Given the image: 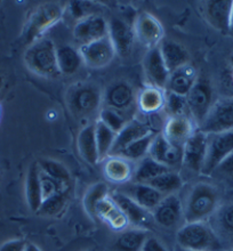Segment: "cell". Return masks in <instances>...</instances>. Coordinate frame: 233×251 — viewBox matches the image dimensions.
<instances>
[{"label":"cell","mask_w":233,"mask_h":251,"mask_svg":"<svg viewBox=\"0 0 233 251\" xmlns=\"http://www.w3.org/2000/svg\"><path fill=\"white\" fill-rule=\"evenodd\" d=\"M135 38L148 48L159 47L163 40V26L150 13H141L133 25Z\"/></svg>","instance_id":"4fadbf2b"},{"label":"cell","mask_w":233,"mask_h":251,"mask_svg":"<svg viewBox=\"0 0 233 251\" xmlns=\"http://www.w3.org/2000/svg\"><path fill=\"white\" fill-rule=\"evenodd\" d=\"M67 191L52 195V197L45 199L43 201L37 214L43 216H50V217L61 214L64 210L65 205H67Z\"/></svg>","instance_id":"f35d334b"},{"label":"cell","mask_w":233,"mask_h":251,"mask_svg":"<svg viewBox=\"0 0 233 251\" xmlns=\"http://www.w3.org/2000/svg\"><path fill=\"white\" fill-rule=\"evenodd\" d=\"M198 79L197 73L191 65H185L176 71L170 73L166 92H170L177 95L187 96Z\"/></svg>","instance_id":"cb8c5ba5"},{"label":"cell","mask_w":233,"mask_h":251,"mask_svg":"<svg viewBox=\"0 0 233 251\" xmlns=\"http://www.w3.org/2000/svg\"><path fill=\"white\" fill-rule=\"evenodd\" d=\"M150 132H154V130H152V128L148 123H144V121L138 119L129 120L127 125L117 134L110 156L119 155L120 152L126 149L128 145L136 142L137 139L144 137Z\"/></svg>","instance_id":"ffe728a7"},{"label":"cell","mask_w":233,"mask_h":251,"mask_svg":"<svg viewBox=\"0 0 233 251\" xmlns=\"http://www.w3.org/2000/svg\"><path fill=\"white\" fill-rule=\"evenodd\" d=\"M78 151L81 158L89 165H96L100 161L95 137V124H89L80 130L77 139Z\"/></svg>","instance_id":"83f0119b"},{"label":"cell","mask_w":233,"mask_h":251,"mask_svg":"<svg viewBox=\"0 0 233 251\" xmlns=\"http://www.w3.org/2000/svg\"><path fill=\"white\" fill-rule=\"evenodd\" d=\"M137 100L134 87L125 80H117L110 83L103 94V103L105 107L117 110L127 116Z\"/></svg>","instance_id":"9c48e42d"},{"label":"cell","mask_w":233,"mask_h":251,"mask_svg":"<svg viewBox=\"0 0 233 251\" xmlns=\"http://www.w3.org/2000/svg\"><path fill=\"white\" fill-rule=\"evenodd\" d=\"M117 134L111 130L109 127L97 120L95 123V137L97 144V151H99L100 160L107 159L110 156L111 150L113 148L114 141H116Z\"/></svg>","instance_id":"e575fe53"},{"label":"cell","mask_w":233,"mask_h":251,"mask_svg":"<svg viewBox=\"0 0 233 251\" xmlns=\"http://www.w3.org/2000/svg\"><path fill=\"white\" fill-rule=\"evenodd\" d=\"M2 85H3V76L1 75V72H0V89L2 88Z\"/></svg>","instance_id":"f907efd6"},{"label":"cell","mask_w":233,"mask_h":251,"mask_svg":"<svg viewBox=\"0 0 233 251\" xmlns=\"http://www.w3.org/2000/svg\"><path fill=\"white\" fill-rule=\"evenodd\" d=\"M230 32L233 34V7H232V13H231V21H230Z\"/></svg>","instance_id":"c3c4849f"},{"label":"cell","mask_w":233,"mask_h":251,"mask_svg":"<svg viewBox=\"0 0 233 251\" xmlns=\"http://www.w3.org/2000/svg\"><path fill=\"white\" fill-rule=\"evenodd\" d=\"M109 37L112 40L117 54L123 57L129 56L136 39L133 26L123 20L113 17L109 22Z\"/></svg>","instance_id":"e0dca14e"},{"label":"cell","mask_w":233,"mask_h":251,"mask_svg":"<svg viewBox=\"0 0 233 251\" xmlns=\"http://www.w3.org/2000/svg\"><path fill=\"white\" fill-rule=\"evenodd\" d=\"M104 165V175L110 182L116 184H126L130 178H133L134 169L130 161L120 156H109L105 159Z\"/></svg>","instance_id":"4316f807"},{"label":"cell","mask_w":233,"mask_h":251,"mask_svg":"<svg viewBox=\"0 0 233 251\" xmlns=\"http://www.w3.org/2000/svg\"><path fill=\"white\" fill-rule=\"evenodd\" d=\"M26 198L30 210L38 212L44 199L40 184V168L37 162H33L27 170L26 179Z\"/></svg>","instance_id":"d4e9b609"},{"label":"cell","mask_w":233,"mask_h":251,"mask_svg":"<svg viewBox=\"0 0 233 251\" xmlns=\"http://www.w3.org/2000/svg\"><path fill=\"white\" fill-rule=\"evenodd\" d=\"M218 225L227 234L233 235V204L221 209L218 212Z\"/></svg>","instance_id":"b9f144b4"},{"label":"cell","mask_w":233,"mask_h":251,"mask_svg":"<svg viewBox=\"0 0 233 251\" xmlns=\"http://www.w3.org/2000/svg\"><path fill=\"white\" fill-rule=\"evenodd\" d=\"M217 169L224 174L233 175V151L223 160Z\"/></svg>","instance_id":"bcb514c9"},{"label":"cell","mask_w":233,"mask_h":251,"mask_svg":"<svg viewBox=\"0 0 233 251\" xmlns=\"http://www.w3.org/2000/svg\"><path fill=\"white\" fill-rule=\"evenodd\" d=\"M129 120L131 119H128V117L125 116L124 113L117 110L110 109V107L104 106L99 112V121L105 125L106 127H109L116 134H118Z\"/></svg>","instance_id":"74e56055"},{"label":"cell","mask_w":233,"mask_h":251,"mask_svg":"<svg viewBox=\"0 0 233 251\" xmlns=\"http://www.w3.org/2000/svg\"><path fill=\"white\" fill-rule=\"evenodd\" d=\"M155 223L163 227H173L183 216V205L176 194L163 197L160 203L152 211Z\"/></svg>","instance_id":"d6986e66"},{"label":"cell","mask_w":233,"mask_h":251,"mask_svg":"<svg viewBox=\"0 0 233 251\" xmlns=\"http://www.w3.org/2000/svg\"><path fill=\"white\" fill-rule=\"evenodd\" d=\"M56 57L61 75H74L82 64V58L79 50L71 45H61L56 47Z\"/></svg>","instance_id":"f546056e"},{"label":"cell","mask_w":233,"mask_h":251,"mask_svg":"<svg viewBox=\"0 0 233 251\" xmlns=\"http://www.w3.org/2000/svg\"><path fill=\"white\" fill-rule=\"evenodd\" d=\"M92 9V3L87 1H72L70 3V10L71 14L77 19V22L79 20L87 17L89 15H93L89 10Z\"/></svg>","instance_id":"7bdbcfd3"},{"label":"cell","mask_w":233,"mask_h":251,"mask_svg":"<svg viewBox=\"0 0 233 251\" xmlns=\"http://www.w3.org/2000/svg\"><path fill=\"white\" fill-rule=\"evenodd\" d=\"M85 251H95V250H85Z\"/></svg>","instance_id":"816d5d0a"},{"label":"cell","mask_w":233,"mask_h":251,"mask_svg":"<svg viewBox=\"0 0 233 251\" xmlns=\"http://www.w3.org/2000/svg\"><path fill=\"white\" fill-rule=\"evenodd\" d=\"M0 114H1V110H0Z\"/></svg>","instance_id":"f5cc1de1"},{"label":"cell","mask_w":233,"mask_h":251,"mask_svg":"<svg viewBox=\"0 0 233 251\" xmlns=\"http://www.w3.org/2000/svg\"><path fill=\"white\" fill-rule=\"evenodd\" d=\"M208 135L196 129L183 146L182 165L192 173H201L207 156Z\"/></svg>","instance_id":"8fae6325"},{"label":"cell","mask_w":233,"mask_h":251,"mask_svg":"<svg viewBox=\"0 0 233 251\" xmlns=\"http://www.w3.org/2000/svg\"><path fill=\"white\" fill-rule=\"evenodd\" d=\"M26 242L24 240H9L0 246V251H24Z\"/></svg>","instance_id":"f6af8a7d"},{"label":"cell","mask_w":233,"mask_h":251,"mask_svg":"<svg viewBox=\"0 0 233 251\" xmlns=\"http://www.w3.org/2000/svg\"><path fill=\"white\" fill-rule=\"evenodd\" d=\"M233 151V130L208 135L207 156L201 174L210 175Z\"/></svg>","instance_id":"30bf717a"},{"label":"cell","mask_w":233,"mask_h":251,"mask_svg":"<svg viewBox=\"0 0 233 251\" xmlns=\"http://www.w3.org/2000/svg\"><path fill=\"white\" fill-rule=\"evenodd\" d=\"M142 251H169L167 247L159 241L155 236H149L147 241L144 242Z\"/></svg>","instance_id":"ee69618b"},{"label":"cell","mask_w":233,"mask_h":251,"mask_svg":"<svg viewBox=\"0 0 233 251\" xmlns=\"http://www.w3.org/2000/svg\"><path fill=\"white\" fill-rule=\"evenodd\" d=\"M232 7L233 1H230V0L206 1L204 6L205 17L214 29L222 33H229L230 32Z\"/></svg>","instance_id":"ac0fdd59"},{"label":"cell","mask_w":233,"mask_h":251,"mask_svg":"<svg viewBox=\"0 0 233 251\" xmlns=\"http://www.w3.org/2000/svg\"><path fill=\"white\" fill-rule=\"evenodd\" d=\"M148 232L141 228L124 229L112 245V251H142Z\"/></svg>","instance_id":"f1b7e54d"},{"label":"cell","mask_w":233,"mask_h":251,"mask_svg":"<svg viewBox=\"0 0 233 251\" xmlns=\"http://www.w3.org/2000/svg\"><path fill=\"white\" fill-rule=\"evenodd\" d=\"M220 194L217 188L208 183H198L191 188L183 208L186 223L205 222L216 211Z\"/></svg>","instance_id":"6da1fadb"},{"label":"cell","mask_w":233,"mask_h":251,"mask_svg":"<svg viewBox=\"0 0 233 251\" xmlns=\"http://www.w3.org/2000/svg\"><path fill=\"white\" fill-rule=\"evenodd\" d=\"M110 197L113 199V201L118 204V207L123 210L129 224L136 226L137 228L145 229V231L155 224L152 212L141 207L140 204H137L136 202L131 200L130 198H128L127 195H125L119 191H116L111 193Z\"/></svg>","instance_id":"5bb4252c"},{"label":"cell","mask_w":233,"mask_h":251,"mask_svg":"<svg viewBox=\"0 0 233 251\" xmlns=\"http://www.w3.org/2000/svg\"><path fill=\"white\" fill-rule=\"evenodd\" d=\"M64 14L63 6L57 2H45L34 8L24 24L22 38L26 44L40 39L45 31L54 26Z\"/></svg>","instance_id":"277c9868"},{"label":"cell","mask_w":233,"mask_h":251,"mask_svg":"<svg viewBox=\"0 0 233 251\" xmlns=\"http://www.w3.org/2000/svg\"><path fill=\"white\" fill-rule=\"evenodd\" d=\"M163 109L169 114V117L186 116V112H189L186 96L177 95V94L165 90V106H163Z\"/></svg>","instance_id":"ab89813d"},{"label":"cell","mask_w":233,"mask_h":251,"mask_svg":"<svg viewBox=\"0 0 233 251\" xmlns=\"http://www.w3.org/2000/svg\"><path fill=\"white\" fill-rule=\"evenodd\" d=\"M109 194V187H107L104 183L94 184V185L90 186L88 190L86 191L85 195H83L82 204L86 212L90 216V217H96V205Z\"/></svg>","instance_id":"8d00e7d4"},{"label":"cell","mask_w":233,"mask_h":251,"mask_svg":"<svg viewBox=\"0 0 233 251\" xmlns=\"http://www.w3.org/2000/svg\"><path fill=\"white\" fill-rule=\"evenodd\" d=\"M24 62L31 71L44 78H58L61 75L57 65L56 47L48 38L34 41L24 54Z\"/></svg>","instance_id":"7a4b0ae2"},{"label":"cell","mask_w":233,"mask_h":251,"mask_svg":"<svg viewBox=\"0 0 233 251\" xmlns=\"http://www.w3.org/2000/svg\"><path fill=\"white\" fill-rule=\"evenodd\" d=\"M118 191L127 195L128 198H130L131 200L150 212L155 210V208L163 199V195L149 184H124Z\"/></svg>","instance_id":"44dd1931"},{"label":"cell","mask_w":233,"mask_h":251,"mask_svg":"<svg viewBox=\"0 0 233 251\" xmlns=\"http://www.w3.org/2000/svg\"><path fill=\"white\" fill-rule=\"evenodd\" d=\"M174 251H194V250H189V249H184V248H181V247L176 246L175 247V250Z\"/></svg>","instance_id":"681fc988"},{"label":"cell","mask_w":233,"mask_h":251,"mask_svg":"<svg viewBox=\"0 0 233 251\" xmlns=\"http://www.w3.org/2000/svg\"><path fill=\"white\" fill-rule=\"evenodd\" d=\"M198 129L207 135L233 130V96L222 97L214 102L206 119Z\"/></svg>","instance_id":"8992f818"},{"label":"cell","mask_w":233,"mask_h":251,"mask_svg":"<svg viewBox=\"0 0 233 251\" xmlns=\"http://www.w3.org/2000/svg\"><path fill=\"white\" fill-rule=\"evenodd\" d=\"M39 168L41 172H44L46 175L56 180L62 186L68 188L69 184L71 182V174L63 163L52 159H45L40 161Z\"/></svg>","instance_id":"d590c367"},{"label":"cell","mask_w":233,"mask_h":251,"mask_svg":"<svg viewBox=\"0 0 233 251\" xmlns=\"http://www.w3.org/2000/svg\"><path fill=\"white\" fill-rule=\"evenodd\" d=\"M177 246L194 251H220L222 245L215 232L205 222L186 223L177 232Z\"/></svg>","instance_id":"5b68a950"},{"label":"cell","mask_w":233,"mask_h":251,"mask_svg":"<svg viewBox=\"0 0 233 251\" xmlns=\"http://www.w3.org/2000/svg\"><path fill=\"white\" fill-rule=\"evenodd\" d=\"M214 90L210 85V81L207 78H198L192 89L187 94V109L198 125V127L204 123L206 119L208 112H209L211 106H213Z\"/></svg>","instance_id":"52a82bcc"},{"label":"cell","mask_w":233,"mask_h":251,"mask_svg":"<svg viewBox=\"0 0 233 251\" xmlns=\"http://www.w3.org/2000/svg\"><path fill=\"white\" fill-rule=\"evenodd\" d=\"M103 103V94L100 87L93 82L74 83L67 93V104L75 117L89 118L100 110Z\"/></svg>","instance_id":"3957f363"},{"label":"cell","mask_w":233,"mask_h":251,"mask_svg":"<svg viewBox=\"0 0 233 251\" xmlns=\"http://www.w3.org/2000/svg\"><path fill=\"white\" fill-rule=\"evenodd\" d=\"M193 123L187 116L182 117H169L163 125L161 134L177 148L183 149L187 139L193 134Z\"/></svg>","instance_id":"7402d4cb"},{"label":"cell","mask_w":233,"mask_h":251,"mask_svg":"<svg viewBox=\"0 0 233 251\" xmlns=\"http://www.w3.org/2000/svg\"><path fill=\"white\" fill-rule=\"evenodd\" d=\"M24 251H41V250L39 247L33 245V243L26 242V249H24Z\"/></svg>","instance_id":"7dc6e473"},{"label":"cell","mask_w":233,"mask_h":251,"mask_svg":"<svg viewBox=\"0 0 233 251\" xmlns=\"http://www.w3.org/2000/svg\"><path fill=\"white\" fill-rule=\"evenodd\" d=\"M95 215L96 217L106 223L111 228L116 229V231H124L129 224L123 210L118 207L110 194L96 205Z\"/></svg>","instance_id":"603a6c76"},{"label":"cell","mask_w":233,"mask_h":251,"mask_svg":"<svg viewBox=\"0 0 233 251\" xmlns=\"http://www.w3.org/2000/svg\"><path fill=\"white\" fill-rule=\"evenodd\" d=\"M82 63L89 69H103L116 57L117 51L109 36L79 47Z\"/></svg>","instance_id":"ba28073f"},{"label":"cell","mask_w":233,"mask_h":251,"mask_svg":"<svg viewBox=\"0 0 233 251\" xmlns=\"http://www.w3.org/2000/svg\"><path fill=\"white\" fill-rule=\"evenodd\" d=\"M137 105L143 113L154 114L165 106V90L148 86L137 95Z\"/></svg>","instance_id":"4dcf8cb0"},{"label":"cell","mask_w":233,"mask_h":251,"mask_svg":"<svg viewBox=\"0 0 233 251\" xmlns=\"http://www.w3.org/2000/svg\"><path fill=\"white\" fill-rule=\"evenodd\" d=\"M149 156L172 170V167L182 165L183 149L173 145L161 132H158L151 144Z\"/></svg>","instance_id":"2e32d148"},{"label":"cell","mask_w":233,"mask_h":251,"mask_svg":"<svg viewBox=\"0 0 233 251\" xmlns=\"http://www.w3.org/2000/svg\"><path fill=\"white\" fill-rule=\"evenodd\" d=\"M168 170L170 169L161 165V163H159L158 161H155L150 156H147V158L141 160V162L138 163L131 179L134 180V183L149 184L155 178H156V177L161 175V174L168 172Z\"/></svg>","instance_id":"1f68e13d"},{"label":"cell","mask_w":233,"mask_h":251,"mask_svg":"<svg viewBox=\"0 0 233 251\" xmlns=\"http://www.w3.org/2000/svg\"><path fill=\"white\" fill-rule=\"evenodd\" d=\"M40 184H41V192H43V199L50 198L52 195L60 193V192L67 191V188L62 186L60 183L54 180L52 177L46 175L44 172L40 170ZM43 200V201H44Z\"/></svg>","instance_id":"60d3db41"},{"label":"cell","mask_w":233,"mask_h":251,"mask_svg":"<svg viewBox=\"0 0 233 251\" xmlns=\"http://www.w3.org/2000/svg\"><path fill=\"white\" fill-rule=\"evenodd\" d=\"M159 47L165 64L170 73L189 64V53L180 44L172 40H162Z\"/></svg>","instance_id":"484cf974"},{"label":"cell","mask_w":233,"mask_h":251,"mask_svg":"<svg viewBox=\"0 0 233 251\" xmlns=\"http://www.w3.org/2000/svg\"><path fill=\"white\" fill-rule=\"evenodd\" d=\"M155 132H150L144 137L137 139L136 142L131 143L130 145H128L126 149L123 150L120 152L119 155L120 158L126 159L128 161H138V160H143L147 158L149 152H150V148L152 142L155 137Z\"/></svg>","instance_id":"d6a6232c"},{"label":"cell","mask_w":233,"mask_h":251,"mask_svg":"<svg viewBox=\"0 0 233 251\" xmlns=\"http://www.w3.org/2000/svg\"><path fill=\"white\" fill-rule=\"evenodd\" d=\"M144 75L152 87L166 90L170 72L163 61L160 47L149 50L143 60Z\"/></svg>","instance_id":"9a60e30c"},{"label":"cell","mask_w":233,"mask_h":251,"mask_svg":"<svg viewBox=\"0 0 233 251\" xmlns=\"http://www.w3.org/2000/svg\"><path fill=\"white\" fill-rule=\"evenodd\" d=\"M149 185H151L163 197H166V195L175 194L177 191L181 190L183 186V179L179 173L168 170L149 183Z\"/></svg>","instance_id":"836d02e7"},{"label":"cell","mask_w":233,"mask_h":251,"mask_svg":"<svg viewBox=\"0 0 233 251\" xmlns=\"http://www.w3.org/2000/svg\"><path fill=\"white\" fill-rule=\"evenodd\" d=\"M109 36V22L99 14H93L79 20L74 27V38L80 46Z\"/></svg>","instance_id":"7c38bea8"}]
</instances>
